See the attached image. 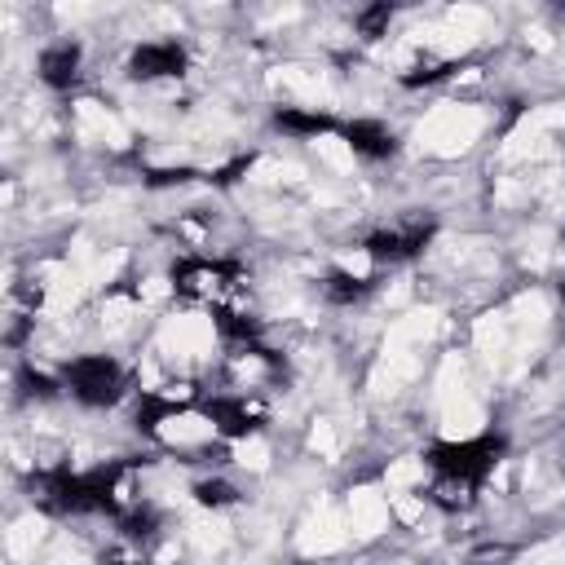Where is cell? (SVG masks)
<instances>
[{"label": "cell", "instance_id": "1", "mask_svg": "<svg viewBox=\"0 0 565 565\" xmlns=\"http://www.w3.org/2000/svg\"><path fill=\"white\" fill-rule=\"evenodd\" d=\"M132 468H137V459H106V463L84 468V472L49 468V472L31 477V499L57 516H110L115 521L132 503L128 499L132 494L128 490Z\"/></svg>", "mask_w": 565, "mask_h": 565}, {"label": "cell", "instance_id": "9", "mask_svg": "<svg viewBox=\"0 0 565 565\" xmlns=\"http://www.w3.org/2000/svg\"><path fill=\"white\" fill-rule=\"evenodd\" d=\"M340 137L358 159H371V163H384L397 154V132L380 119H349L340 124Z\"/></svg>", "mask_w": 565, "mask_h": 565}, {"label": "cell", "instance_id": "15", "mask_svg": "<svg viewBox=\"0 0 565 565\" xmlns=\"http://www.w3.org/2000/svg\"><path fill=\"white\" fill-rule=\"evenodd\" d=\"M459 71V62H437V57H419L411 71H402V84L406 88H424V84H441Z\"/></svg>", "mask_w": 565, "mask_h": 565}, {"label": "cell", "instance_id": "20", "mask_svg": "<svg viewBox=\"0 0 565 565\" xmlns=\"http://www.w3.org/2000/svg\"><path fill=\"white\" fill-rule=\"evenodd\" d=\"M561 305H565V282H561Z\"/></svg>", "mask_w": 565, "mask_h": 565}, {"label": "cell", "instance_id": "11", "mask_svg": "<svg viewBox=\"0 0 565 565\" xmlns=\"http://www.w3.org/2000/svg\"><path fill=\"white\" fill-rule=\"evenodd\" d=\"M274 128L291 132V137H322V132H340V119L327 110H300V106H278L274 110Z\"/></svg>", "mask_w": 565, "mask_h": 565}, {"label": "cell", "instance_id": "8", "mask_svg": "<svg viewBox=\"0 0 565 565\" xmlns=\"http://www.w3.org/2000/svg\"><path fill=\"white\" fill-rule=\"evenodd\" d=\"M35 75L44 88L53 93H71L84 75V49L75 40H57V44H44L40 57H35Z\"/></svg>", "mask_w": 565, "mask_h": 565}, {"label": "cell", "instance_id": "13", "mask_svg": "<svg viewBox=\"0 0 565 565\" xmlns=\"http://www.w3.org/2000/svg\"><path fill=\"white\" fill-rule=\"evenodd\" d=\"M115 525H119V534L124 539H154V530H159V508L154 503H141V499H132L119 516H115Z\"/></svg>", "mask_w": 565, "mask_h": 565}, {"label": "cell", "instance_id": "19", "mask_svg": "<svg viewBox=\"0 0 565 565\" xmlns=\"http://www.w3.org/2000/svg\"><path fill=\"white\" fill-rule=\"evenodd\" d=\"M252 163H256V154H238L234 163H225V168H216V172H212L207 181H212V185H234V181H238V177H243V172H247Z\"/></svg>", "mask_w": 565, "mask_h": 565}, {"label": "cell", "instance_id": "16", "mask_svg": "<svg viewBox=\"0 0 565 565\" xmlns=\"http://www.w3.org/2000/svg\"><path fill=\"white\" fill-rule=\"evenodd\" d=\"M190 494H194V503H199V508H212V512H216V508L238 503V490H234L225 477H203V481H194V490H190Z\"/></svg>", "mask_w": 565, "mask_h": 565}, {"label": "cell", "instance_id": "5", "mask_svg": "<svg viewBox=\"0 0 565 565\" xmlns=\"http://www.w3.org/2000/svg\"><path fill=\"white\" fill-rule=\"evenodd\" d=\"M199 415H203V419L212 424V433L225 437V441H247V437H256V433L269 424L265 402L252 397V393H212V397L199 402Z\"/></svg>", "mask_w": 565, "mask_h": 565}, {"label": "cell", "instance_id": "18", "mask_svg": "<svg viewBox=\"0 0 565 565\" xmlns=\"http://www.w3.org/2000/svg\"><path fill=\"white\" fill-rule=\"evenodd\" d=\"M185 181H199L194 168H146V185H185Z\"/></svg>", "mask_w": 565, "mask_h": 565}, {"label": "cell", "instance_id": "3", "mask_svg": "<svg viewBox=\"0 0 565 565\" xmlns=\"http://www.w3.org/2000/svg\"><path fill=\"white\" fill-rule=\"evenodd\" d=\"M168 282H172V296L212 309V305H234L247 274L238 260H225V256H181L168 269Z\"/></svg>", "mask_w": 565, "mask_h": 565}, {"label": "cell", "instance_id": "6", "mask_svg": "<svg viewBox=\"0 0 565 565\" xmlns=\"http://www.w3.org/2000/svg\"><path fill=\"white\" fill-rule=\"evenodd\" d=\"M437 225L424 221V216H411V221H393V225H380L362 238V252L375 260V265H406L415 260L428 243H433Z\"/></svg>", "mask_w": 565, "mask_h": 565}, {"label": "cell", "instance_id": "17", "mask_svg": "<svg viewBox=\"0 0 565 565\" xmlns=\"http://www.w3.org/2000/svg\"><path fill=\"white\" fill-rule=\"evenodd\" d=\"M18 384H22V393L26 397H35V402H49V397H57L66 384H62V375L53 380L49 371H35V366H22L18 371Z\"/></svg>", "mask_w": 565, "mask_h": 565}, {"label": "cell", "instance_id": "4", "mask_svg": "<svg viewBox=\"0 0 565 565\" xmlns=\"http://www.w3.org/2000/svg\"><path fill=\"white\" fill-rule=\"evenodd\" d=\"M62 384L79 406L106 411L128 393V375L110 353H79L62 366Z\"/></svg>", "mask_w": 565, "mask_h": 565}, {"label": "cell", "instance_id": "14", "mask_svg": "<svg viewBox=\"0 0 565 565\" xmlns=\"http://www.w3.org/2000/svg\"><path fill=\"white\" fill-rule=\"evenodd\" d=\"M393 0H371V4H362L358 9V35L366 40V44H375V40H384L388 35V22H393Z\"/></svg>", "mask_w": 565, "mask_h": 565}, {"label": "cell", "instance_id": "7", "mask_svg": "<svg viewBox=\"0 0 565 565\" xmlns=\"http://www.w3.org/2000/svg\"><path fill=\"white\" fill-rule=\"evenodd\" d=\"M190 71V53L177 40H146L128 53V79L154 84V79H181Z\"/></svg>", "mask_w": 565, "mask_h": 565}, {"label": "cell", "instance_id": "10", "mask_svg": "<svg viewBox=\"0 0 565 565\" xmlns=\"http://www.w3.org/2000/svg\"><path fill=\"white\" fill-rule=\"evenodd\" d=\"M185 411H199V402H194V388H190V384H181V393L146 388V393H141V402H137V433L154 437L163 419H172V415H185Z\"/></svg>", "mask_w": 565, "mask_h": 565}, {"label": "cell", "instance_id": "2", "mask_svg": "<svg viewBox=\"0 0 565 565\" xmlns=\"http://www.w3.org/2000/svg\"><path fill=\"white\" fill-rule=\"evenodd\" d=\"M508 450V437L503 433H477V437H463V441H433L424 450V463L433 468V490L428 499L441 508V512H463L472 508L477 490L486 486V477L499 468Z\"/></svg>", "mask_w": 565, "mask_h": 565}, {"label": "cell", "instance_id": "12", "mask_svg": "<svg viewBox=\"0 0 565 565\" xmlns=\"http://www.w3.org/2000/svg\"><path fill=\"white\" fill-rule=\"evenodd\" d=\"M371 291H375V274L331 269V274L322 278V296H327L331 305H340V309H349V305H362V300H366Z\"/></svg>", "mask_w": 565, "mask_h": 565}]
</instances>
